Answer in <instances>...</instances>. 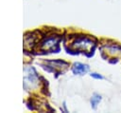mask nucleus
I'll list each match as a JSON object with an SVG mask.
<instances>
[{
	"instance_id": "nucleus-5",
	"label": "nucleus",
	"mask_w": 121,
	"mask_h": 113,
	"mask_svg": "<svg viewBox=\"0 0 121 113\" xmlns=\"http://www.w3.org/2000/svg\"><path fill=\"white\" fill-rule=\"evenodd\" d=\"M91 76L93 78H95V79H103V77L101 75L97 74V73H91Z\"/></svg>"
},
{
	"instance_id": "nucleus-2",
	"label": "nucleus",
	"mask_w": 121,
	"mask_h": 113,
	"mask_svg": "<svg viewBox=\"0 0 121 113\" xmlns=\"http://www.w3.org/2000/svg\"><path fill=\"white\" fill-rule=\"evenodd\" d=\"M58 41H59V38H57V37H50V38L45 39L42 44V49H44V50L50 49L55 45H57Z\"/></svg>"
},
{
	"instance_id": "nucleus-4",
	"label": "nucleus",
	"mask_w": 121,
	"mask_h": 113,
	"mask_svg": "<svg viewBox=\"0 0 121 113\" xmlns=\"http://www.w3.org/2000/svg\"><path fill=\"white\" fill-rule=\"evenodd\" d=\"M100 100H101V97H100L99 95H94V96L92 97V99H91V104H92L93 108H95V107H96V105H97V104L100 102Z\"/></svg>"
},
{
	"instance_id": "nucleus-3",
	"label": "nucleus",
	"mask_w": 121,
	"mask_h": 113,
	"mask_svg": "<svg viewBox=\"0 0 121 113\" xmlns=\"http://www.w3.org/2000/svg\"><path fill=\"white\" fill-rule=\"evenodd\" d=\"M87 70H88V66L85 65H82L80 63H77L73 66V72L75 74H83V73L87 72Z\"/></svg>"
},
{
	"instance_id": "nucleus-1",
	"label": "nucleus",
	"mask_w": 121,
	"mask_h": 113,
	"mask_svg": "<svg viewBox=\"0 0 121 113\" xmlns=\"http://www.w3.org/2000/svg\"><path fill=\"white\" fill-rule=\"evenodd\" d=\"M93 45H94V43L91 39H89L87 37H80V38H78L72 44V47H74L76 49L78 48V49H81V50H87Z\"/></svg>"
}]
</instances>
